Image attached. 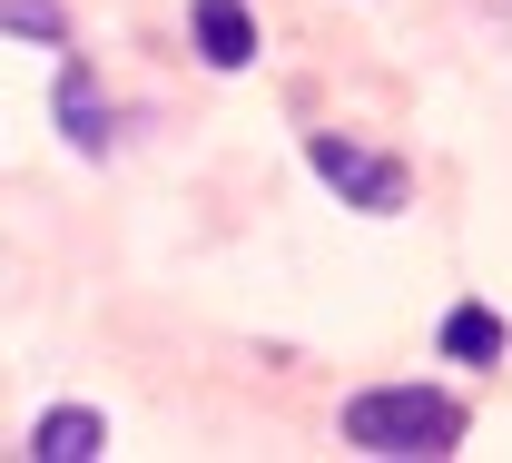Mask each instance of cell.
<instances>
[{"label":"cell","mask_w":512,"mask_h":463,"mask_svg":"<svg viewBox=\"0 0 512 463\" xmlns=\"http://www.w3.org/2000/svg\"><path fill=\"white\" fill-rule=\"evenodd\" d=\"M345 444L355 454H453L463 444V404L434 385H375L345 404Z\"/></svg>","instance_id":"cell-1"},{"label":"cell","mask_w":512,"mask_h":463,"mask_svg":"<svg viewBox=\"0 0 512 463\" xmlns=\"http://www.w3.org/2000/svg\"><path fill=\"white\" fill-rule=\"evenodd\" d=\"M306 168H316L345 207H365V217H394L404 188H414V178H404V158H375V148H355V138H335V129L306 138Z\"/></svg>","instance_id":"cell-2"},{"label":"cell","mask_w":512,"mask_h":463,"mask_svg":"<svg viewBox=\"0 0 512 463\" xmlns=\"http://www.w3.org/2000/svg\"><path fill=\"white\" fill-rule=\"evenodd\" d=\"M30 463H99L109 454V414H89V404H50L40 424H30Z\"/></svg>","instance_id":"cell-3"},{"label":"cell","mask_w":512,"mask_h":463,"mask_svg":"<svg viewBox=\"0 0 512 463\" xmlns=\"http://www.w3.org/2000/svg\"><path fill=\"white\" fill-rule=\"evenodd\" d=\"M188 30H197V60L207 69H247L256 60V10L247 0H197Z\"/></svg>","instance_id":"cell-4"},{"label":"cell","mask_w":512,"mask_h":463,"mask_svg":"<svg viewBox=\"0 0 512 463\" xmlns=\"http://www.w3.org/2000/svg\"><path fill=\"white\" fill-rule=\"evenodd\" d=\"M60 138L79 148V158H99V148H109V99L89 89V69H79V60L60 69Z\"/></svg>","instance_id":"cell-5"},{"label":"cell","mask_w":512,"mask_h":463,"mask_svg":"<svg viewBox=\"0 0 512 463\" xmlns=\"http://www.w3.org/2000/svg\"><path fill=\"white\" fill-rule=\"evenodd\" d=\"M503 345H512V326L493 316V306H453V316H444V355H453V365H493Z\"/></svg>","instance_id":"cell-6"},{"label":"cell","mask_w":512,"mask_h":463,"mask_svg":"<svg viewBox=\"0 0 512 463\" xmlns=\"http://www.w3.org/2000/svg\"><path fill=\"white\" fill-rule=\"evenodd\" d=\"M10 40H60V10L50 0H10Z\"/></svg>","instance_id":"cell-7"}]
</instances>
